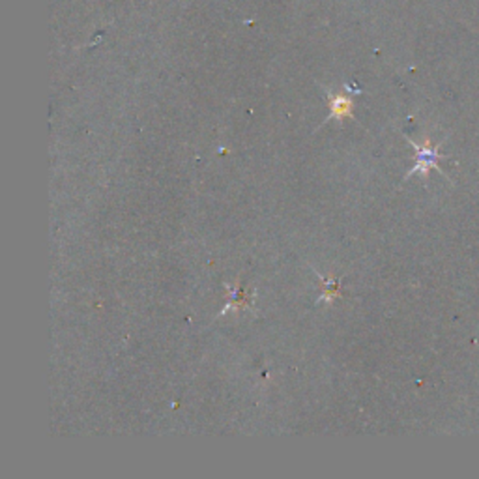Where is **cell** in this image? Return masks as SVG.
Returning a JSON list of instances; mask_svg holds the SVG:
<instances>
[{"label":"cell","instance_id":"7a4b0ae2","mask_svg":"<svg viewBox=\"0 0 479 479\" xmlns=\"http://www.w3.org/2000/svg\"><path fill=\"white\" fill-rule=\"evenodd\" d=\"M225 290L228 293V303L223 307V311L217 317H223L228 311H243V309L255 311V305L251 303V296H249L246 288L240 287V285H228V283H225Z\"/></svg>","mask_w":479,"mask_h":479},{"label":"cell","instance_id":"6da1fadb","mask_svg":"<svg viewBox=\"0 0 479 479\" xmlns=\"http://www.w3.org/2000/svg\"><path fill=\"white\" fill-rule=\"evenodd\" d=\"M409 142L414 147V150H416V165H414L412 171L406 174V178H410L412 174H416V172L427 177L431 169H436V171L442 172V169L438 167V159H440L438 147H433L429 139H425L423 144H418V142L410 141V139H409Z\"/></svg>","mask_w":479,"mask_h":479},{"label":"cell","instance_id":"277c9868","mask_svg":"<svg viewBox=\"0 0 479 479\" xmlns=\"http://www.w3.org/2000/svg\"><path fill=\"white\" fill-rule=\"evenodd\" d=\"M313 272L317 273L318 278H320V281H322V285H324V294L320 296V300H318V302L332 303L335 298L341 296V283H343V279H333V275H330V278H324L322 273H318L317 270H313Z\"/></svg>","mask_w":479,"mask_h":479},{"label":"cell","instance_id":"3957f363","mask_svg":"<svg viewBox=\"0 0 479 479\" xmlns=\"http://www.w3.org/2000/svg\"><path fill=\"white\" fill-rule=\"evenodd\" d=\"M330 118L341 122L343 118H354V100L344 94H332L330 96Z\"/></svg>","mask_w":479,"mask_h":479}]
</instances>
